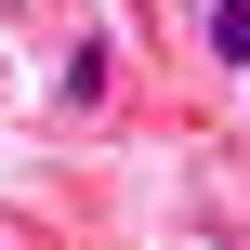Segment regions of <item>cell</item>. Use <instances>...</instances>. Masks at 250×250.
Returning <instances> with one entry per match:
<instances>
[{
	"label": "cell",
	"mask_w": 250,
	"mask_h": 250,
	"mask_svg": "<svg viewBox=\"0 0 250 250\" xmlns=\"http://www.w3.org/2000/svg\"><path fill=\"white\" fill-rule=\"evenodd\" d=\"M211 53H224V66H250V0H211Z\"/></svg>",
	"instance_id": "6da1fadb"
}]
</instances>
